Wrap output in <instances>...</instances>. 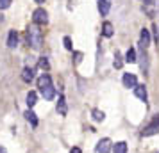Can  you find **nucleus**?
<instances>
[{"label": "nucleus", "instance_id": "obj_1", "mask_svg": "<svg viewBox=\"0 0 159 153\" xmlns=\"http://www.w3.org/2000/svg\"><path fill=\"white\" fill-rule=\"evenodd\" d=\"M27 41H29V45L34 50L41 48V45H43V34H41V30H39L38 25H30L29 29H27Z\"/></svg>", "mask_w": 159, "mask_h": 153}, {"label": "nucleus", "instance_id": "obj_2", "mask_svg": "<svg viewBox=\"0 0 159 153\" xmlns=\"http://www.w3.org/2000/svg\"><path fill=\"white\" fill-rule=\"evenodd\" d=\"M32 22H34V25H47L48 23V13L43 7H38L32 13Z\"/></svg>", "mask_w": 159, "mask_h": 153}, {"label": "nucleus", "instance_id": "obj_3", "mask_svg": "<svg viewBox=\"0 0 159 153\" xmlns=\"http://www.w3.org/2000/svg\"><path fill=\"white\" fill-rule=\"evenodd\" d=\"M154 134H159V114L154 117V121H152L150 125H147L143 130H141V135H143V137H150Z\"/></svg>", "mask_w": 159, "mask_h": 153}, {"label": "nucleus", "instance_id": "obj_4", "mask_svg": "<svg viewBox=\"0 0 159 153\" xmlns=\"http://www.w3.org/2000/svg\"><path fill=\"white\" fill-rule=\"evenodd\" d=\"M122 82H123V86L125 87H136L138 86V79H136V75L134 73H123V79H122Z\"/></svg>", "mask_w": 159, "mask_h": 153}, {"label": "nucleus", "instance_id": "obj_5", "mask_svg": "<svg viewBox=\"0 0 159 153\" xmlns=\"http://www.w3.org/2000/svg\"><path fill=\"white\" fill-rule=\"evenodd\" d=\"M109 150H111V141L107 137L100 139L97 142V146H95V153H109Z\"/></svg>", "mask_w": 159, "mask_h": 153}, {"label": "nucleus", "instance_id": "obj_6", "mask_svg": "<svg viewBox=\"0 0 159 153\" xmlns=\"http://www.w3.org/2000/svg\"><path fill=\"white\" fill-rule=\"evenodd\" d=\"M139 45H141V48H147V46L150 45V30L141 29V34H139Z\"/></svg>", "mask_w": 159, "mask_h": 153}, {"label": "nucleus", "instance_id": "obj_7", "mask_svg": "<svg viewBox=\"0 0 159 153\" xmlns=\"http://www.w3.org/2000/svg\"><path fill=\"white\" fill-rule=\"evenodd\" d=\"M39 93H41V96H43L45 100H54V96H56V89H54V86H47V87L39 89Z\"/></svg>", "mask_w": 159, "mask_h": 153}, {"label": "nucleus", "instance_id": "obj_8", "mask_svg": "<svg viewBox=\"0 0 159 153\" xmlns=\"http://www.w3.org/2000/svg\"><path fill=\"white\" fill-rule=\"evenodd\" d=\"M22 80L27 82V84L34 80V70H32V68L27 66V68H23V70H22Z\"/></svg>", "mask_w": 159, "mask_h": 153}, {"label": "nucleus", "instance_id": "obj_9", "mask_svg": "<svg viewBox=\"0 0 159 153\" xmlns=\"http://www.w3.org/2000/svg\"><path fill=\"white\" fill-rule=\"evenodd\" d=\"M47 86H52V79H50L48 73H43V75L38 79V87L43 89V87H47Z\"/></svg>", "mask_w": 159, "mask_h": 153}, {"label": "nucleus", "instance_id": "obj_10", "mask_svg": "<svg viewBox=\"0 0 159 153\" xmlns=\"http://www.w3.org/2000/svg\"><path fill=\"white\" fill-rule=\"evenodd\" d=\"M16 45H18V32H16V30H9L7 46L9 48H16Z\"/></svg>", "mask_w": 159, "mask_h": 153}, {"label": "nucleus", "instance_id": "obj_11", "mask_svg": "<svg viewBox=\"0 0 159 153\" xmlns=\"http://www.w3.org/2000/svg\"><path fill=\"white\" fill-rule=\"evenodd\" d=\"M109 9H111V2H109V0H98V13H100L102 16L107 15Z\"/></svg>", "mask_w": 159, "mask_h": 153}, {"label": "nucleus", "instance_id": "obj_12", "mask_svg": "<svg viewBox=\"0 0 159 153\" xmlns=\"http://www.w3.org/2000/svg\"><path fill=\"white\" fill-rule=\"evenodd\" d=\"M113 30L115 29H113V23L111 22H104L102 23V36L104 37H111L113 36Z\"/></svg>", "mask_w": 159, "mask_h": 153}, {"label": "nucleus", "instance_id": "obj_13", "mask_svg": "<svg viewBox=\"0 0 159 153\" xmlns=\"http://www.w3.org/2000/svg\"><path fill=\"white\" fill-rule=\"evenodd\" d=\"M134 95H136L139 100L147 102V89H145V86H139V84H138L136 87H134Z\"/></svg>", "mask_w": 159, "mask_h": 153}, {"label": "nucleus", "instance_id": "obj_14", "mask_svg": "<svg viewBox=\"0 0 159 153\" xmlns=\"http://www.w3.org/2000/svg\"><path fill=\"white\" fill-rule=\"evenodd\" d=\"M113 153H127V142L118 141L116 144H113Z\"/></svg>", "mask_w": 159, "mask_h": 153}, {"label": "nucleus", "instance_id": "obj_15", "mask_svg": "<svg viewBox=\"0 0 159 153\" xmlns=\"http://www.w3.org/2000/svg\"><path fill=\"white\" fill-rule=\"evenodd\" d=\"M23 116H25V119H27V121H29L32 126H38V117H36V114L32 112V109L25 110V114H23Z\"/></svg>", "mask_w": 159, "mask_h": 153}, {"label": "nucleus", "instance_id": "obj_16", "mask_svg": "<svg viewBox=\"0 0 159 153\" xmlns=\"http://www.w3.org/2000/svg\"><path fill=\"white\" fill-rule=\"evenodd\" d=\"M57 112L61 114V116H66V100H65V96L61 95L59 96V102H57Z\"/></svg>", "mask_w": 159, "mask_h": 153}, {"label": "nucleus", "instance_id": "obj_17", "mask_svg": "<svg viewBox=\"0 0 159 153\" xmlns=\"http://www.w3.org/2000/svg\"><path fill=\"white\" fill-rule=\"evenodd\" d=\"M36 103H38V95L36 93H34V91L27 93V105H29V109H32Z\"/></svg>", "mask_w": 159, "mask_h": 153}, {"label": "nucleus", "instance_id": "obj_18", "mask_svg": "<svg viewBox=\"0 0 159 153\" xmlns=\"http://www.w3.org/2000/svg\"><path fill=\"white\" fill-rule=\"evenodd\" d=\"M138 59H136V50H134V48H129V50H127V53H125V62H130V64H132V62H136Z\"/></svg>", "mask_w": 159, "mask_h": 153}, {"label": "nucleus", "instance_id": "obj_19", "mask_svg": "<svg viewBox=\"0 0 159 153\" xmlns=\"http://www.w3.org/2000/svg\"><path fill=\"white\" fill-rule=\"evenodd\" d=\"M91 116H93L95 121H104V119H106L104 110H98V109H93V110H91Z\"/></svg>", "mask_w": 159, "mask_h": 153}, {"label": "nucleus", "instance_id": "obj_20", "mask_svg": "<svg viewBox=\"0 0 159 153\" xmlns=\"http://www.w3.org/2000/svg\"><path fill=\"white\" fill-rule=\"evenodd\" d=\"M122 64H123V59H122V55H120V52H116V53H115V62H113V66H115L116 70H120V68H122Z\"/></svg>", "mask_w": 159, "mask_h": 153}, {"label": "nucleus", "instance_id": "obj_21", "mask_svg": "<svg viewBox=\"0 0 159 153\" xmlns=\"http://www.w3.org/2000/svg\"><path fill=\"white\" fill-rule=\"evenodd\" d=\"M39 68H41L43 71H48L50 62H48V59H47V57H41V59H39Z\"/></svg>", "mask_w": 159, "mask_h": 153}, {"label": "nucleus", "instance_id": "obj_22", "mask_svg": "<svg viewBox=\"0 0 159 153\" xmlns=\"http://www.w3.org/2000/svg\"><path fill=\"white\" fill-rule=\"evenodd\" d=\"M82 57H84V53H82V52H73V64H80Z\"/></svg>", "mask_w": 159, "mask_h": 153}, {"label": "nucleus", "instance_id": "obj_23", "mask_svg": "<svg viewBox=\"0 0 159 153\" xmlns=\"http://www.w3.org/2000/svg\"><path fill=\"white\" fill-rule=\"evenodd\" d=\"M63 43H65V48H66V50H73V46H72V39H70L68 36H66L65 39H63Z\"/></svg>", "mask_w": 159, "mask_h": 153}, {"label": "nucleus", "instance_id": "obj_24", "mask_svg": "<svg viewBox=\"0 0 159 153\" xmlns=\"http://www.w3.org/2000/svg\"><path fill=\"white\" fill-rule=\"evenodd\" d=\"M11 6V0H0V11L2 9H7Z\"/></svg>", "mask_w": 159, "mask_h": 153}, {"label": "nucleus", "instance_id": "obj_25", "mask_svg": "<svg viewBox=\"0 0 159 153\" xmlns=\"http://www.w3.org/2000/svg\"><path fill=\"white\" fill-rule=\"evenodd\" d=\"M154 39L159 43V27L157 25H154Z\"/></svg>", "mask_w": 159, "mask_h": 153}, {"label": "nucleus", "instance_id": "obj_26", "mask_svg": "<svg viewBox=\"0 0 159 153\" xmlns=\"http://www.w3.org/2000/svg\"><path fill=\"white\" fill-rule=\"evenodd\" d=\"M70 153H82V151H80V148H77V146H73L72 150H70Z\"/></svg>", "mask_w": 159, "mask_h": 153}, {"label": "nucleus", "instance_id": "obj_27", "mask_svg": "<svg viewBox=\"0 0 159 153\" xmlns=\"http://www.w3.org/2000/svg\"><path fill=\"white\" fill-rule=\"evenodd\" d=\"M141 2H143L145 6H150V4H154V0H141Z\"/></svg>", "mask_w": 159, "mask_h": 153}, {"label": "nucleus", "instance_id": "obj_28", "mask_svg": "<svg viewBox=\"0 0 159 153\" xmlns=\"http://www.w3.org/2000/svg\"><path fill=\"white\" fill-rule=\"evenodd\" d=\"M0 153H7V150H6L4 146H0Z\"/></svg>", "mask_w": 159, "mask_h": 153}, {"label": "nucleus", "instance_id": "obj_29", "mask_svg": "<svg viewBox=\"0 0 159 153\" xmlns=\"http://www.w3.org/2000/svg\"><path fill=\"white\" fill-rule=\"evenodd\" d=\"M34 2H36V4H43L45 0H34Z\"/></svg>", "mask_w": 159, "mask_h": 153}, {"label": "nucleus", "instance_id": "obj_30", "mask_svg": "<svg viewBox=\"0 0 159 153\" xmlns=\"http://www.w3.org/2000/svg\"><path fill=\"white\" fill-rule=\"evenodd\" d=\"M157 153H159V151H157Z\"/></svg>", "mask_w": 159, "mask_h": 153}]
</instances>
